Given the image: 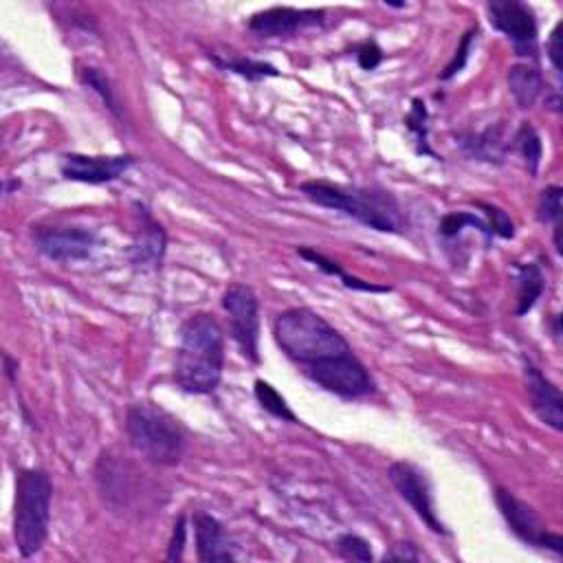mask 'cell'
<instances>
[{"mask_svg": "<svg viewBox=\"0 0 563 563\" xmlns=\"http://www.w3.org/2000/svg\"><path fill=\"white\" fill-rule=\"evenodd\" d=\"M273 339L306 379L339 399H366L377 392L370 370L346 337L311 308H289L275 317Z\"/></svg>", "mask_w": 563, "mask_h": 563, "instance_id": "obj_1", "label": "cell"}, {"mask_svg": "<svg viewBox=\"0 0 563 563\" xmlns=\"http://www.w3.org/2000/svg\"><path fill=\"white\" fill-rule=\"evenodd\" d=\"M225 335L214 315L196 313L181 326L174 379L185 394H212L223 381Z\"/></svg>", "mask_w": 563, "mask_h": 563, "instance_id": "obj_2", "label": "cell"}, {"mask_svg": "<svg viewBox=\"0 0 563 563\" xmlns=\"http://www.w3.org/2000/svg\"><path fill=\"white\" fill-rule=\"evenodd\" d=\"M302 194L308 201L333 209L357 223L366 225L383 234H401L405 229V218L399 201L385 190L377 187H341L324 181L302 183Z\"/></svg>", "mask_w": 563, "mask_h": 563, "instance_id": "obj_3", "label": "cell"}, {"mask_svg": "<svg viewBox=\"0 0 563 563\" xmlns=\"http://www.w3.org/2000/svg\"><path fill=\"white\" fill-rule=\"evenodd\" d=\"M53 484L47 471L22 469L16 476L14 542L20 557H36L49 537Z\"/></svg>", "mask_w": 563, "mask_h": 563, "instance_id": "obj_4", "label": "cell"}, {"mask_svg": "<svg viewBox=\"0 0 563 563\" xmlns=\"http://www.w3.org/2000/svg\"><path fill=\"white\" fill-rule=\"evenodd\" d=\"M126 434L132 449L152 465L176 467L185 456V429L172 414L154 403H135L130 407Z\"/></svg>", "mask_w": 563, "mask_h": 563, "instance_id": "obj_5", "label": "cell"}, {"mask_svg": "<svg viewBox=\"0 0 563 563\" xmlns=\"http://www.w3.org/2000/svg\"><path fill=\"white\" fill-rule=\"evenodd\" d=\"M223 308L242 357L260 363V302L256 291L240 282L231 284L223 295Z\"/></svg>", "mask_w": 563, "mask_h": 563, "instance_id": "obj_6", "label": "cell"}, {"mask_svg": "<svg viewBox=\"0 0 563 563\" xmlns=\"http://www.w3.org/2000/svg\"><path fill=\"white\" fill-rule=\"evenodd\" d=\"M487 14L493 29H498L509 38L515 55L526 60L537 58V18L535 11L520 3V0H491L487 3Z\"/></svg>", "mask_w": 563, "mask_h": 563, "instance_id": "obj_7", "label": "cell"}, {"mask_svg": "<svg viewBox=\"0 0 563 563\" xmlns=\"http://www.w3.org/2000/svg\"><path fill=\"white\" fill-rule=\"evenodd\" d=\"M495 502H498L502 517L520 542L533 548L550 550V553L555 555H563V539L557 533L548 531L546 524L542 522V517L537 515L533 506L517 500L515 495L506 489L495 491Z\"/></svg>", "mask_w": 563, "mask_h": 563, "instance_id": "obj_8", "label": "cell"}, {"mask_svg": "<svg viewBox=\"0 0 563 563\" xmlns=\"http://www.w3.org/2000/svg\"><path fill=\"white\" fill-rule=\"evenodd\" d=\"M97 234L86 227L49 225L33 227V245L53 262H82L93 256Z\"/></svg>", "mask_w": 563, "mask_h": 563, "instance_id": "obj_9", "label": "cell"}, {"mask_svg": "<svg viewBox=\"0 0 563 563\" xmlns=\"http://www.w3.org/2000/svg\"><path fill=\"white\" fill-rule=\"evenodd\" d=\"M388 478L429 531L436 535H449L447 526L440 522L432 489H429V482L421 469H416L410 462H394L388 469Z\"/></svg>", "mask_w": 563, "mask_h": 563, "instance_id": "obj_10", "label": "cell"}, {"mask_svg": "<svg viewBox=\"0 0 563 563\" xmlns=\"http://www.w3.org/2000/svg\"><path fill=\"white\" fill-rule=\"evenodd\" d=\"M324 9H297V7H271L253 14L247 29L258 38H284L295 36L304 29L324 25Z\"/></svg>", "mask_w": 563, "mask_h": 563, "instance_id": "obj_11", "label": "cell"}, {"mask_svg": "<svg viewBox=\"0 0 563 563\" xmlns=\"http://www.w3.org/2000/svg\"><path fill=\"white\" fill-rule=\"evenodd\" d=\"M132 165V154H117V157H88V154H64L60 163V172L66 181L84 183V185H106L121 179Z\"/></svg>", "mask_w": 563, "mask_h": 563, "instance_id": "obj_12", "label": "cell"}, {"mask_svg": "<svg viewBox=\"0 0 563 563\" xmlns=\"http://www.w3.org/2000/svg\"><path fill=\"white\" fill-rule=\"evenodd\" d=\"M524 381H526L528 399H531V407L539 421L548 425L550 429H555V432H561L563 399L557 385L548 377H544V372L528 359H524Z\"/></svg>", "mask_w": 563, "mask_h": 563, "instance_id": "obj_13", "label": "cell"}, {"mask_svg": "<svg viewBox=\"0 0 563 563\" xmlns=\"http://www.w3.org/2000/svg\"><path fill=\"white\" fill-rule=\"evenodd\" d=\"M192 524H194L198 561L216 563V561L236 559L234 542H231L225 526L220 524L214 515H209L205 511H196L192 517Z\"/></svg>", "mask_w": 563, "mask_h": 563, "instance_id": "obj_14", "label": "cell"}, {"mask_svg": "<svg viewBox=\"0 0 563 563\" xmlns=\"http://www.w3.org/2000/svg\"><path fill=\"white\" fill-rule=\"evenodd\" d=\"M141 229L137 231L135 240L128 249V258L139 269H161L165 258V245H168V236H165L163 227L154 220L146 209L141 214Z\"/></svg>", "mask_w": 563, "mask_h": 563, "instance_id": "obj_15", "label": "cell"}, {"mask_svg": "<svg viewBox=\"0 0 563 563\" xmlns=\"http://www.w3.org/2000/svg\"><path fill=\"white\" fill-rule=\"evenodd\" d=\"M513 273H515V282H517V306H515V315L522 317L528 311H533V306L537 304L539 297H542L544 289H546V280L542 267L535 262H515L513 264Z\"/></svg>", "mask_w": 563, "mask_h": 563, "instance_id": "obj_16", "label": "cell"}, {"mask_svg": "<svg viewBox=\"0 0 563 563\" xmlns=\"http://www.w3.org/2000/svg\"><path fill=\"white\" fill-rule=\"evenodd\" d=\"M509 91L515 104L522 110H528L537 104V99L544 93V77L535 66L515 64L509 71Z\"/></svg>", "mask_w": 563, "mask_h": 563, "instance_id": "obj_17", "label": "cell"}, {"mask_svg": "<svg viewBox=\"0 0 563 563\" xmlns=\"http://www.w3.org/2000/svg\"><path fill=\"white\" fill-rule=\"evenodd\" d=\"M460 146L478 161L502 163L506 157V141L502 137L500 126H491L487 130L478 132V135H467L460 141Z\"/></svg>", "mask_w": 563, "mask_h": 563, "instance_id": "obj_18", "label": "cell"}, {"mask_svg": "<svg viewBox=\"0 0 563 563\" xmlns=\"http://www.w3.org/2000/svg\"><path fill=\"white\" fill-rule=\"evenodd\" d=\"M297 253H300V258L308 260L311 264H315V267L319 271H324L326 275H333V278H339L341 282H344L346 289L350 291H361V293H390V286H379V284H372V282H366V280H359V278H352V275H348L344 269L339 267V264L335 260H330L326 258L324 253H319L315 249H297Z\"/></svg>", "mask_w": 563, "mask_h": 563, "instance_id": "obj_19", "label": "cell"}, {"mask_svg": "<svg viewBox=\"0 0 563 563\" xmlns=\"http://www.w3.org/2000/svg\"><path fill=\"white\" fill-rule=\"evenodd\" d=\"M220 71L227 73H236L240 77H245L249 82H260L267 80V77H278L280 71L275 66L260 62V60H251V58H220V55H209Z\"/></svg>", "mask_w": 563, "mask_h": 563, "instance_id": "obj_20", "label": "cell"}, {"mask_svg": "<svg viewBox=\"0 0 563 563\" xmlns=\"http://www.w3.org/2000/svg\"><path fill=\"white\" fill-rule=\"evenodd\" d=\"M515 148L522 154L528 174L537 176L539 165H542V157H544V143L535 126L528 124V121H524L520 130L515 132Z\"/></svg>", "mask_w": 563, "mask_h": 563, "instance_id": "obj_21", "label": "cell"}, {"mask_svg": "<svg viewBox=\"0 0 563 563\" xmlns=\"http://www.w3.org/2000/svg\"><path fill=\"white\" fill-rule=\"evenodd\" d=\"M427 121H429V115H427L425 102H423V99H414L412 110L405 117V126H407V130H410L412 135H414V139H416V152L423 154V157L438 159L436 152L429 148V126H427Z\"/></svg>", "mask_w": 563, "mask_h": 563, "instance_id": "obj_22", "label": "cell"}, {"mask_svg": "<svg viewBox=\"0 0 563 563\" xmlns=\"http://www.w3.org/2000/svg\"><path fill=\"white\" fill-rule=\"evenodd\" d=\"M256 399L262 405V410H267L271 416L280 418V421H289V423H300V418L293 414V410L289 407V403L284 401V396L273 388L271 383L258 379L256 381Z\"/></svg>", "mask_w": 563, "mask_h": 563, "instance_id": "obj_23", "label": "cell"}, {"mask_svg": "<svg viewBox=\"0 0 563 563\" xmlns=\"http://www.w3.org/2000/svg\"><path fill=\"white\" fill-rule=\"evenodd\" d=\"M80 80H82L84 86H88L93 93L99 95V99H102L104 106L110 110V113H113L115 117L121 115L117 95H115V88H113V84H110V80L102 71L95 69V66H84V69L80 71Z\"/></svg>", "mask_w": 563, "mask_h": 563, "instance_id": "obj_24", "label": "cell"}, {"mask_svg": "<svg viewBox=\"0 0 563 563\" xmlns=\"http://www.w3.org/2000/svg\"><path fill=\"white\" fill-rule=\"evenodd\" d=\"M465 227H476L480 234L491 238V229L487 225V220L471 214V212H451L443 220H440V236L445 238H456Z\"/></svg>", "mask_w": 563, "mask_h": 563, "instance_id": "obj_25", "label": "cell"}, {"mask_svg": "<svg viewBox=\"0 0 563 563\" xmlns=\"http://www.w3.org/2000/svg\"><path fill=\"white\" fill-rule=\"evenodd\" d=\"M561 194L563 190L559 185H550L546 190L539 194V203H537V218L539 223L544 225H561Z\"/></svg>", "mask_w": 563, "mask_h": 563, "instance_id": "obj_26", "label": "cell"}, {"mask_svg": "<svg viewBox=\"0 0 563 563\" xmlns=\"http://www.w3.org/2000/svg\"><path fill=\"white\" fill-rule=\"evenodd\" d=\"M337 553L344 557L346 561H361V563H370L374 559L372 548L366 542V539L359 535L346 533L337 539Z\"/></svg>", "mask_w": 563, "mask_h": 563, "instance_id": "obj_27", "label": "cell"}, {"mask_svg": "<svg viewBox=\"0 0 563 563\" xmlns=\"http://www.w3.org/2000/svg\"><path fill=\"white\" fill-rule=\"evenodd\" d=\"M484 209V214H487V225L491 229V234L493 236H498V238H504V240H509L515 236V225H513V220L509 218V214L504 212V209L500 207H493V205H480Z\"/></svg>", "mask_w": 563, "mask_h": 563, "instance_id": "obj_28", "label": "cell"}, {"mask_svg": "<svg viewBox=\"0 0 563 563\" xmlns=\"http://www.w3.org/2000/svg\"><path fill=\"white\" fill-rule=\"evenodd\" d=\"M476 38H478V29H471V31L465 33V38H462L460 47H458V51L454 55V60L447 64V69H445L443 75H440V80H451V77H454L456 73H460L462 69H465V64L469 60L471 44H473V40H476Z\"/></svg>", "mask_w": 563, "mask_h": 563, "instance_id": "obj_29", "label": "cell"}, {"mask_svg": "<svg viewBox=\"0 0 563 563\" xmlns=\"http://www.w3.org/2000/svg\"><path fill=\"white\" fill-rule=\"evenodd\" d=\"M185 544H187V520H185V515H179V520L174 522V528H172L168 555H165V559H168V561L183 559Z\"/></svg>", "mask_w": 563, "mask_h": 563, "instance_id": "obj_30", "label": "cell"}, {"mask_svg": "<svg viewBox=\"0 0 563 563\" xmlns=\"http://www.w3.org/2000/svg\"><path fill=\"white\" fill-rule=\"evenodd\" d=\"M355 55H357V62L363 71H374L383 62V51L374 40L361 42L355 49Z\"/></svg>", "mask_w": 563, "mask_h": 563, "instance_id": "obj_31", "label": "cell"}, {"mask_svg": "<svg viewBox=\"0 0 563 563\" xmlns=\"http://www.w3.org/2000/svg\"><path fill=\"white\" fill-rule=\"evenodd\" d=\"M385 561H421L423 553L412 542H399L392 546L390 553H385Z\"/></svg>", "mask_w": 563, "mask_h": 563, "instance_id": "obj_32", "label": "cell"}, {"mask_svg": "<svg viewBox=\"0 0 563 563\" xmlns=\"http://www.w3.org/2000/svg\"><path fill=\"white\" fill-rule=\"evenodd\" d=\"M561 29L563 25H559L550 33V40H548V60L553 64V69L561 75Z\"/></svg>", "mask_w": 563, "mask_h": 563, "instance_id": "obj_33", "label": "cell"}]
</instances>
